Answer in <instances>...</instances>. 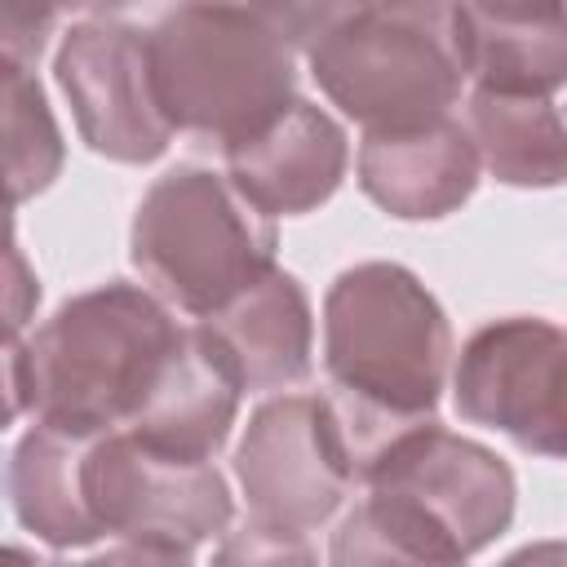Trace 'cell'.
I'll list each match as a JSON object with an SVG mask.
<instances>
[{"label":"cell","mask_w":567,"mask_h":567,"mask_svg":"<svg viewBox=\"0 0 567 567\" xmlns=\"http://www.w3.org/2000/svg\"><path fill=\"white\" fill-rule=\"evenodd\" d=\"M323 403L359 487L403 430L434 416L452 368L447 315L408 266L359 261L323 297Z\"/></svg>","instance_id":"obj_1"},{"label":"cell","mask_w":567,"mask_h":567,"mask_svg":"<svg viewBox=\"0 0 567 567\" xmlns=\"http://www.w3.org/2000/svg\"><path fill=\"white\" fill-rule=\"evenodd\" d=\"M323 97L363 133L421 128L470 84L461 0H359L310 49Z\"/></svg>","instance_id":"obj_2"},{"label":"cell","mask_w":567,"mask_h":567,"mask_svg":"<svg viewBox=\"0 0 567 567\" xmlns=\"http://www.w3.org/2000/svg\"><path fill=\"white\" fill-rule=\"evenodd\" d=\"M182 323L151 288L111 279L62 301L27 341L31 416L71 434L128 425Z\"/></svg>","instance_id":"obj_3"},{"label":"cell","mask_w":567,"mask_h":567,"mask_svg":"<svg viewBox=\"0 0 567 567\" xmlns=\"http://www.w3.org/2000/svg\"><path fill=\"white\" fill-rule=\"evenodd\" d=\"M146 53L173 133L204 137L221 155L297 102V53L239 9L177 0L146 31Z\"/></svg>","instance_id":"obj_4"},{"label":"cell","mask_w":567,"mask_h":567,"mask_svg":"<svg viewBox=\"0 0 567 567\" xmlns=\"http://www.w3.org/2000/svg\"><path fill=\"white\" fill-rule=\"evenodd\" d=\"M275 217L252 208L226 173L177 164L146 186L128 226L142 284L173 310L204 319L275 266Z\"/></svg>","instance_id":"obj_5"},{"label":"cell","mask_w":567,"mask_h":567,"mask_svg":"<svg viewBox=\"0 0 567 567\" xmlns=\"http://www.w3.org/2000/svg\"><path fill=\"white\" fill-rule=\"evenodd\" d=\"M84 501L106 540V558L186 563L204 540H221L235 501L213 461L168 456L137 434L106 430L84 447Z\"/></svg>","instance_id":"obj_6"},{"label":"cell","mask_w":567,"mask_h":567,"mask_svg":"<svg viewBox=\"0 0 567 567\" xmlns=\"http://www.w3.org/2000/svg\"><path fill=\"white\" fill-rule=\"evenodd\" d=\"M359 487L399 501L439 540L447 563H461L509 532L518 496L509 465L492 447L452 434L434 416L403 430L368 465Z\"/></svg>","instance_id":"obj_7"},{"label":"cell","mask_w":567,"mask_h":567,"mask_svg":"<svg viewBox=\"0 0 567 567\" xmlns=\"http://www.w3.org/2000/svg\"><path fill=\"white\" fill-rule=\"evenodd\" d=\"M456 412L514 447L558 461L567 439V341L536 315L483 323L456 354Z\"/></svg>","instance_id":"obj_8"},{"label":"cell","mask_w":567,"mask_h":567,"mask_svg":"<svg viewBox=\"0 0 567 567\" xmlns=\"http://www.w3.org/2000/svg\"><path fill=\"white\" fill-rule=\"evenodd\" d=\"M235 478L248 501V523L284 536L319 532L354 487L323 394L266 399L235 447Z\"/></svg>","instance_id":"obj_9"},{"label":"cell","mask_w":567,"mask_h":567,"mask_svg":"<svg viewBox=\"0 0 567 567\" xmlns=\"http://www.w3.org/2000/svg\"><path fill=\"white\" fill-rule=\"evenodd\" d=\"M53 75L93 155L111 164H155L168 151L173 124L155 97L142 27L115 18L75 22L58 44Z\"/></svg>","instance_id":"obj_10"},{"label":"cell","mask_w":567,"mask_h":567,"mask_svg":"<svg viewBox=\"0 0 567 567\" xmlns=\"http://www.w3.org/2000/svg\"><path fill=\"white\" fill-rule=\"evenodd\" d=\"M239 399H244V385L226 350L195 319V323H182L146 399L137 403L124 430L168 456L213 461L230 439Z\"/></svg>","instance_id":"obj_11"},{"label":"cell","mask_w":567,"mask_h":567,"mask_svg":"<svg viewBox=\"0 0 567 567\" xmlns=\"http://www.w3.org/2000/svg\"><path fill=\"white\" fill-rule=\"evenodd\" d=\"M346 128L306 97H297L257 137L226 151L230 186L266 217H301L328 204L346 177Z\"/></svg>","instance_id":"obj_12"},{"label":"cell","mask_w":567,"mask_h":567,"mask_svg":"<svg viewBox=\"0 0 567 567\" xmlns=\"http://www.w3.org/2000/svg\"><path fill=\"white\" fill-rule=\"evenodd\" d=\"M478 173V151L452 115L421 128L363 133L359 142V186L399 221H439L456 213L474 195Z\"/></svg>","instance_id":"obj_13"},{"label":"cell","mask_w":567,"mask_h":567,"mask_svg":"<svg viewBox=\"0 0 567 567\" xmlns=\"http://www.w3.org/2000/svg\"><path fill=\"white\" fill-rule=\"evenodd\" d=\"M226 350L248 394L292 390L315 368V315L297 275L270 266L244 292L199 319Z\"/></svg>","instance_id":"obj_14"},{"label":"cell","mask_w":567,"mask_h":567,"mask_svg":"<svg viewBox=\"0 0 567 567\" xmlns=\"http://www.w3.org/2000/svg\"><path fill=\"white\" fill-rule=\"evenodd\" d=\"M93 434H71L49 421H35L13 456H9V501L18 523L53 545V549H84L102 540L89 501H84V447Z\"/></svg>","instance_id":"obj_15"},{"label":"cell","mask_w":567,"mask_h":567,"mask_svg":"<svg viewBox=\"0 0 567 567\" xmlns=\"http://www.w3.org/2000/svg\"><path fill=\"white\" fill-rule=\"evenodd\" d=\"M461 124L478 151V168H487L501 186L549 190L563 182L567 137L554 97L470 89Z\"/></svg>","instance_id":"obj_16"},{"label":"cell","mask_w":567,"mask_h":567,"mask_svg":"<svg viewBox=\"0 0 567 567\" xmlns=\"http://www.w3.org/2000/svg\"><path fill=\"white\" fill-rule=\"evenodd\" d=\"M66 164L62 128L35 71L0 53V199L9 208L44 195Z\"/></svg>","instance_id":"obj_17"},{"label":"cell","mask_w":567,"mask_h":567,"mask_svg":"<svg viewBox=\"0 0 567 567\" xmlns=\"http://www.w3.org/2000/svg\"><path fill=\"white\" fill-rule=\"evenodd\" d=\"M66 13H115V0H0V53L35 66Z\"/></svg>","instance_id":"obj_18"},{"label":"cell","mask_w":567,"mask_h":567,"mask_svg":"<svg viewBox=\"0 0 567 567\" xmlns=\"http://www.w3.org/2000/svg\"><path fill=\"white\" fill-rule=\"evenodd\" d=\"M190 4H221L239 9L257 22H266L292 53H306L341 13H350L359 0H190Z\"/></svg>","instance_id":"obj_19"},{"label":"cell","mask_w":567,"mask_h":567,"mask_svg":"<svg viewBox=\"0 0 567 567\" xmlns=\"http://www.w3.org/2000/svg\"><path fill=\"white\" fill-rule=\"evenodd\" d=\"M217 558L221 563H310L315 549L306 545V536H284V532H270V527H257L244 518L239 532H221V545H217Z\"/></svg>","instance_id":"obj_20"},{"label":"cell","mask_w":567,"mask_h":567,"mask_svg":"<svg viewBox=\"0 0 567 567\" xmlns=\"http://www.w3.org/2000/svg\"><path fill=\"white\" fill-rule=\"evenodd\" d=\"M35 306H40V279L31 261L22 257L18 244L0 248V328L22 332L35 319Z\"/></svg>","instance_id":"obj_21"},{"label":"cell","mask_w":567,"mask_h":567,"mask_svg":"<svg viewBox=\"0 0 567 567\" xmlns=\"http://www.w3.org/2000/svg\"><path fill=\"white\" fill-rule=\"evenodd\" d=\"M461 18L470 27H567L563 0H461Z\"/></svg>","instance_id":"obj_22"},{"label":"cell","mask_w":567,"mask_h":567,"mask_svg":"<svg viewBox=\"0 0 567 567\" xmlns=\"http://www.w3.org/2000/svg\"><path fill=\"white\" fill-rule=\"evenodd\" d=\"M31 412V385H27V341L22 332L0 328V434Z\"/></svg>","instance_id":"obj_23"},{"label":"cell","mask_w":567,"mask_h":567,"mask_svg":"<svg viewBox=\"0 0 567 567\" xmlns=\"http://www.w3.org/2000/svg\"><path fill=\"white\" fill-rule=\"evenodd\" d=\"M9 244H18L13 239V208L0 199V248H9Z\"/></svg>","instance_id":"obj_24"},{"label":"cell","mask_w":567,"mask_h":567,"mask_svg":"<svg viewBox=\"0 0 567 567\" xmlns=\"http://www.w3.org/2000/svg\"><path fill=\"white\" fill-rule=\"evenodd\" d=\"M124 4H133V0H115V9H124Z\"/></svg>","instance_id":"obj_25"}]
</instances>
